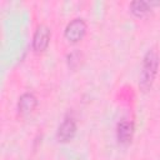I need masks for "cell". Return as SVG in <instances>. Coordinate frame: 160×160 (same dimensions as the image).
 <instances>
[{
	"instance_id": "6da1fadb",
	"label": "cell",
	"mask_w": 160,
	"mask_h": 160,
	"mask_svg": "<svg viewBox=\"0 0 160 160\" xmlns=\"http://www.w3.org/2000/svg\"><path fill=\"white\" fill-rule=\"evenodd\" d=\"M159 65H160V58L158 50L155 48L149 49L142 58L141 72L139 78V88L142 92H146L152 88V84L159 71Z\"/></svg>"
},
{
	"instance_id": "7a4b0ae2",
	"label": "cell",
	"mask_w": 160,
	"mask_h": 160,
	"mask_svg": "<svg viewBox=\"0 0 160 160\" xmlns=\"http://www.w3.org/2000/svg\"><path fill=\"white\" fill-rule=\"evenodd\" d=\"M88 25L84 19L81 18H75L68 22V25L64 29V38L71 42V44H78L80 42L85 35H86Z\"/></svg>"
},
{
	"instance_id": "3957f363",
	"label": "cell",
	"mask_w": 160,
	"mask_h": 160,
	"mask_svg": "<svg viewBox=\"0 0 160 160\" xmlns=\"http://www.w3.org/2000/svg\"><path fill=\"white\" fill-rule=\"evenodd\" d=\"M50 40H51V30L48 25L45 24H40L36 26L34 35H32V50L35 54H42L44 51H46V49L50 45Z\"/></svg>"
},
{
	"instance_id": "277c9868",
	"label": "cell",
	"mask_w": 160,
	"mask_h": 160,
	"mask_svg": "<svg viewBox=\"0 0 160 160\" xmlns=\"http://www.w3.org/2000/svg\"><path fill=\"white\" fill-rule=\"evenodd\" d=\"M76 131H78V125H76L75 119L66 116L56 130V140L61 144L70 142L75 138Z\"/></svg>"
},
{
	"instance_id": "5b68a950",
	"label": "cell",
	"mask_w": 160,
	"mask_h": 160,
	"mask_svg": "<svg viewBox=\"0 0 160 160\" xmlns=\"http://www.w3.org/2000/svg\"><path fill=\"white\" fill-rule=\"evenodd\" d=\"M135 125L130 120H121L116 125V139L121 145H129L132 141Z\"/></svg>"
},
{
	"instance_id": "8992f818",
	"label": "cell",
	"mask_w": 160,
	"mask_h": 160,
	"mask_svg": "<svg viewBox=\"0 0 160 160\" xmlns=\"http://www.w3.org/2000/svg\"><path fill=\"white\" fill-rule=\"evenodd\" d=\"M39 101H38V98L35 96V94L32 92H24L19 96V100H18V112L19 115H29L31 114L36 106H38Z\"/></svg>"
},
{
	"instance_id": "52a82bcc",
	"label": "cell",
	"mask_w": 160,
	"mask_h": 160,
	"mask_svg": "<svg viewBox=\"0 0 160 160\" xmlns=\"http://www.w3.org/2000/svg\"><path fill=\"white\" fill-rule=\"evenodd\" d=\"M160 2L159 1H144V0H135V1H131L129 8H130V11L131 14L135 16V18H144L146 15H149L152 10V6H156L159 5Z\"/></svg>"
},
{
	"instance_id": "ba28073f",
	"label": "cell",
	"mask_w": 160,
	"mask_h": 160,
	"mask_svg": "<svg viewBox=\"0 0 160 160\" xmlns=\"http://www.w3.org/2000/svg\"><path fill=\"white\" fill-rule=\"evenodd\" d=\"M84 61V54L80 51V50H72L71 52H69L66 55V64H68V68L72 71L78 70L79 66H81Z\"/></svg>"
}]
</instances>
